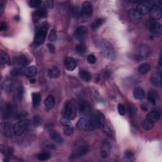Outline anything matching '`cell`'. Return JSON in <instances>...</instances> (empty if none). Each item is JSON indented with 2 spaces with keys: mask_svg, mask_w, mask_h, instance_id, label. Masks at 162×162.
Returning a JSON list of instances; mask_svg holds the SVG:
<instances>
[{
  "mask_svg": "<svg viewBox=\"0 0 162 162\" xmlns=\"http://www.w3.org/2000/svg\"><path fill=\"white\" fill-rule=\"evenodd\" d=\"M129 17L134 23H139L142 19V15L136 9H131L128 12Z\"/></svg>",
  "mask_w": 162,
  "mask_h": 162,
  "instance_id": "cell-14",
  "label": "cell"
},
{
  "mask_svg": "<svg viewBox=\"0 0 162 162\" xmlns=\"http://www.w3.org/2000/svg\"><path fill=\"white\" fill-rule=\"evenodd\" d=\"M111 145L108 141H104L102 143V147L101 150V155L103 158H107L111 150Z\"/></svg>",
  "mask_w": 162,
  "mask_h": 162,
  "instance_id": "cell-16",
  "label": "cell"
},
{
  "mask_svg": "<svg viewBox=\"0 0 162 162\" xmlns=\"http://www.w3.org/2000/svg\"><path fill=\"white\" fill-rule=\"evenodd\" d=\"M160 117V114L158 112H157V111H151L149 113L147 114L146 118L151 120V121H153V122H156L158 121Z\"/></svg>",
  "mask_w": 162,
  "mask_h": 162,
  "instance_id": "cell-22",
  "label": "cell"
},
{
  "mask_svg": "<svg viewBox=\"0 0 162 162\" xmlns=\"http://www.w3.org/2000/svg\"><path fill=\"white\" fill-rule=\"evenodd\" d=\"M118 113L120 115H125L126 113V108H125V106L122 105V104H118Z\"/></svg>",
  "mask_w": 162,
  "mask_h": 162,
  "instance_id": "cell-40",
  "label": "cell"
},
{
  "mask_svg": "<svg viewBox=\"0 0 162 162\" xmlns=\"http://www.w3.org/2000/svg\"><path fill=\"white\" fill-rule=\"evenodd\" d=\"M154 126H155V122L151 121V120L148 119L147 118L144 120V122H143L142 123V127L146 131L151 130V129H152L154 127Z\"/></svg>",
  "mask_w": 162,
  "mask_h": 162,
  "instance_id": "cell-26",
  "label": "cell"
},
{
  "mask_svg": "<svg viewBox=\"0 0 162 162\" xmlns=\"http://www.w3.org/2000/svg\"><path fill=\"white\" fill-rule=\"evenodd\" d=\"M22 69L20 68H15L14 69H13V70H12L11 72V74L12 76H18L20 75V74H22Z\"/></svg>",
  "mask_w": 162,
  "mask_h": 162,
  "instance_id": "cell-41",
  "label": "cell"
},
{
  "mask_svg": "<svg viewBox=\"0 0 162 162\" xmlns=\"http://www.w3.org/2000/svg\"><path fill=\"white\" fill-rule=\"evenodd\" d=\"M87 33H88V29H87V27L85 26H81L78 27L76 30L74 36H75L76 39L80 41H82L86 38Z\"/></svg>",
  "mask_w": 162,
  "mask_h": 162,
  "instance_id": "cell-12",
  "label": "cell"
},
{
  "mask_svg": "<svg viewBox=\"0 0 162 162\" xmlns=\"http://www.w3.org/2000/svg\"><path fill=\"white\" fill-rule=\"evenodd\" d=\"M50 137L52 138V139L55 142H57V144H62L64 142L63 139L61 137L60 134L56 132H52L50 134Z\"/></svg>",
  "mask_w": 162,
  "mask_h": 162,
  "instance_id": "cell-23",
  "label": "cell"
},
{
  "mask_svg": "<svg viewBox=\"0 0 162 162\" xmlns=\"http://www.w3.org/2000/svg\"><path fill=\"white\" fill-rule=\"evenodd\" d=\"M81 15L84 17H89L93 13V6L89 1H85L83 3L81 10Z\"/></svg>",
  "mask_w": 162,
  "mask_h": 162,
  "instance_id": "cell-8",
  "label": "cell"
},
{
  "mask_svg": "<svg viewBox=\"0 0 162 162\" xmlns=\"http://www.w3.org/2000/svg\"><path fill=\"white\" fill-rule=\"evenodd\" d=\"M2 87L3 90L7 92H10L13 89V82L11 80H6L3 83Z\"/></svg>",
  "mask_w": 162,
  "mask_h": 162,
  "instance_id": "cell-29",
  "label": "cell"
},
{
  "mask_svg": "<svg viewBox=\"0 0 162 162\" xmlns=\"http://www.w3.org/2000/svg\"><path fill=\"white\" fill-rule=\"evenodd\" d=\"M41 3H42V1H41V0H31V1H29L28 2L29 7L34 8L39 7Z\"/></svg>",
  "mask_w": 162,
  "mask_h": 162,
  "instance_id": "cell-37",
  "label": "cell"
},
{
  "mask_svg": "<svg viewBox=\"0 0 162 162\" xmlns=\"http://www.w3.org/2000/svg\"><path fill=\"white\" fill-rule=\"evenodd\" d=\"M149 96H150V97H151V98L156 100L157 98H158V93H157V92H156V91L152 90L151 91H150V92H149Z\"/></svg>",
  "mask_w": 162,
  "mask_h": 162,
  "instance_id": "cell-45",
  "label": "cell"
},
{
  "mask_svg": "<svg viewBox=\"0 0 162 162\" xmlns=\"http://www.w3.org/2000/svg\"><path fill=\"white\" fill-rule=\"evenodd\" d=\"M48 76L49 77L54 78L59 77V76L60 75L59 68L56 66H53L52 68H50L48 70Z\"/></svg>",
  "mask_w": 162,
  "mask_h": 162,
  "instance_id": "cell-21",
  "label": "cell"
},
{
  "mask_svg": "<svg viewBox=\"0 0 162 162\" xmlns=\"http://www.w3.org/2000/svg\"><path fill=\"white\" fill-rule=\"evenodd\" d=\"M48 29V24L46 23H44L42 26L37 31L34 39V44L36 46H39L44 43Z\"/></svg>",
  "mask_w": 162,
  "mask_h": 162,
  "instance_id": "cell-4",
  "label": "cell"
},
{
  "mask_svg": "<svg viewBox=\"0 0 162 162\" xmlns=\"http://www.w3.org/2000/svg\"><path fill=\"white\" fill-rule=\"evenodd\" d=\"M63 126H64V129H63L64 134L67 136H72L73 133V127L72 126V124L70 123H69Z\"/></svg>",
  "mask_w": 162,
  "mask_h": 162,
  "instance_id": "cell-33",
  "label": "cell"
},
{
  "mask_svg": "<svg viewBox=\"0 0 162 162\" xmlns=\"http://www.w3.org/2000/svg\"><path fill=\"white\" fill-rule=\"evenodd\" d=\"M150 31L151 34L156 38H158L162 34V27L160 23L155 22L150 24Z\"/></svg>",
  "mask_w": 162,
  "mask_h": 162,
  "instance_id": "cell-10",
  "label": "cell"
},
{
  "mask_svg": "<svg viewBox=\"0 0 162 162\" xmlns=\"http://www.w3.org/2000/svg\"><path fill=\"white\" fill-rule=\"evenodd\" d=\"M105 22V20L102 18H100L96 19L91 25V28L92 30H96L100 27L101 25L103 24V22Z\"/></svg>",
  "mask_w": 162,
  "mask_h": 162,
  "instance_id": "cell-35",
  "label": "cell"
},
{
  "mask_svg": "<svg viewBox=\"0 0 162 162\" xmlns=\"http://www.w3.org/2000/svg\"><path fill=\"white\" fill-rule=\"evenodd\" d=\"M10 62V57H9L8 54L3 52V51H1L0 52V63L1 65L8 63Z\"/></svg>",
  "mask_w": 162,
  "mask_h": 162,
  "instance_id": "cell-32",
  "label": "cell"
},
{
  "mask_svg": "<svg viewBox=\"0 0 162 162\" xmlns=\"http://www.w3.org/2000/svg\"><path fill=\"white\" fill-rule=\"evenodd\" d=\"M151 69V66L149 63H145L141 64V65L138 68V72H139L142 75H144V74L147 73V72H149Z\"/></svg>",
  "mask_w": 162,
  "mask_h": 162,
  "instance_id": "cell-25",
  "label": "cell"
},
{
  "mask_svg": "<svg viewBox=\"0 0 162 162\" xmlns=\"http://www.w3.org/2000/svg\"><path fill=\"white\" fill-rule=\"evenodd\" d=\"M151 82L153 85L160 87L161 84L160 74H154L153 76H152L151 77Z\"/></svg>",
  "mask_w": 162,
  "mask_h": 162,
  "instance_id": "cell-28",
  "label": "cell"
},
{
  "mask_svg": "<svg viewBox=\"0 0 162 162\" xmlns=\"http://www.w3.org/2000/svg\"><path fill=\"white\" fill-rule=\"evenodd\" d=\"M51 158V155L48 153H41L37 155V159L39 161H47Z\"/></svg>",
  "mask_w": 162,
  "mask_h": 162,
  "instance_id": "cell-34",
  "label": "cell"
},
{
  "mask_svg": "<svg viewBox=\"0 0 162 162\" xmlns=\"http://www.w3.org/2000/svg\"><path fill=\"white\" fill-rule=\"evenodd\" d=\"M134 96L136 100H142L144 98L145 96V92L142 88L140 87H136V88L134 90Z\"/></svg>",
  "mask_w": 162,
  "mask_h": 162,
  "instance_id": "cell-20",
  "label": "cell"
},
{
  "mask_svg": "<svg viewBox=\"0 0 162 162\" xmlns=\"http://www.w3.org/2000/svg\"><path fill=\"white\" fill-rule=\"evenodd\" d=\"M126 156L127 157V158H132V157L134 156V154L132 151L130 150H127L126 151Z\"/></svg>",
  "mask_w": 162,
  "mask_h": 162,
  "instance_id": "cell-47",
  "label": "cell"
},
{
  "mask_svg": "<svg viewBox=\"0 0 162 162\" xmlns=\"http://www.w3.org/2000/svg\"><path fill=\"white\" fill-rule=\"evenodd\" d=\"M75 50L76 52L80 55H82L85 53L86 51V48L84 45L82 44H78L76 46L75 48Z\"/></svg>",
  "mask_w": 162,
  "mask_h": 162,
  "instance_id": "cell-38",
  "label": "cell"
},
{
  "mask_svg": "<svg viewBox=\"0 0 162 162\" xmlns=\"http://www.w3.org/2000/svg\"><path fill=\"white\" fill-rule=\"evenodd\" d=\"M3 4L1 3V5H0V12H1V15L3 13Z\"/></svg>",
  "mask_w": 162,
  "mask_h": 162,
  "instance_id": "cell-51",
  "label": "cell"
},
{
  "mask_svg": "<svg viewBox=\"0 0 162 162\" xmlns=\"http://www.w3.org/2000/svg\"><path fill=\"white\" fill-rule=\"evenodd\" d=\"M57 38V31L55 30H52L49 33V35L48 37L49 40L50 41H56Z\"/></svg>",
  "mask_w": 162,
  "mask_h": 162,
  "instance_id": "cell-39",
  "label": "cell"
},
{
  "mask_svg": "<svg viewBox=\"0 0 162 162\" xmlns=\"http://www.w3.org/2000/svg\"><path fill=\"white\" fill-rule=\"evenodd\" d=\"M7 27H8V25L7 24V22H3L1 23V26H0V30H1V31H4L7 29Z\"/></svg>",
  "mask_w": 162,
  "mask_h": 162,
  "instance_id": "cell-46",
  "label": "cell"
},
{
  "mask_svg": "<svg viewBox=\"0 0 162 162\" xmlns=\"http://www.w3.org/2000/svg\"><path fill=\"white\" fill-rule=\"evenodd\" d=\"M48 46V48H49V52L50 53H53L54 52V51H55V48H54V46L53 44H51V43H48L47 44Z\"/></svg>",
  "mask_w": 162,
  "mask_h": 162,
  "instance_id": "cell-48",
  "label": "cell"
},
{
  "mask_svg": "<svg viewBox=\"0 0 162 162\" xmlns=\"http://www.w3.org/2000/svg\"><path fill=\"white\" fill-rule=\"evenodd\" d=\"M23 96V89L19 87L17 91V97L18 100H21Z\"/></svg>",
  "mask_w": 162,
  "mask_h": 162,
  "instance_id": "cell-44",
  "label": "cell"
},
{
  "mask_svg": "<svg viewBox=\"0 0 162 162\" xmlns=\"http://www.w3.org/2000/svg\"><path fill=\"white\" fill-rule=\"evenodd\" d=\"M48 7L49 8H52L53 7V1H48Z\"/></svg>",
  "mask_w": 162,
  "mask_h": 162,
  "instance_id": "cell-50",
  "label": "cell"
},
{
  "mask_svg": "<svg viewBox=\"0 0 162 162\" xmlns=\"http://www.w3.org/2000/svg\"><path fill=\"white\" fill-rule=\"evenodd\" d=\"M55 104V100L53 95H49L44 101L45 107L48 110L52 109Z\"/></svg>",
  "mask_w": 162,
  "mask_h": 162,
  "instance_id": "cell-19",
  "label": "cell"
},
{
  "mask_svg": "<svg viewBox=\"0 0 162 162\" xmlns=\"http://www.w3.org/2000/svg\"><path fill=\"white\" fill-rule=\"evenodd\" d=\"M149 13L151 18L153 20H158L161 18L162 16L161 8L157 4H155L154 6L151 7Z\"/></svg>",
  "mask_w": 162,
  "mask_h": 162,
  "instance_id": "cell-11",
  "label": "cell"
},
{
  "mask_svg": "<svg viewBox=\"0 0 162 162\" xmlns=\"http://www.w3.org/2000/svg\"><path fill=\"white\" fill-rule=\"evenodd\" d=\"M76 114L77 110L75 105L71 101H67L63 110L64 118H67L69 120H72L76 117Z\"/></svg>",
  "mask_w": 162,
  "mask_h": 162,
  "instance_id": "cell-5",
  "label": "cell"
},
{
  "mask_svg": "<svg viewBox=\"0 0 162 162\" xmlns=\"http://www.w3.org/2000/svg\"><path fill=\"white\" fill-rule=\"evenodd\" d=\"M29 121L28 120H22L20 121L17 122L13 127V131L16 136H20L24 134L28 127Z\"/></svg>",
  "mask_w": 162,
  "mask_h": 162,
  "instance_id": "cell-6",
  "label": "cell"
},
{
  "mask_svg": "<svg viewBox=\"0 0 162 162\" xmlns=\"http://www.w3.org/2000/svg\"><path fill=\"white\" fill-rule=\"evenodd\" d=\"M13 106L10 103H7L4 106L3 110V117L4 118H7L10 117L13 113Z\"/></svg>",
  "mask_w": 162,
  "mask_h": 162,
  "instance_id": "cell-18",
  "label": "cell"
},
{
  "mask_svg": "<svg viewBox=\"0 0 162 162\" xmlns=\"http://www.w3.org/2000/svg\"><path fill=\"white\" fill-rule=\"evenodd\" d=\"M137 56L140 58H146L151 54V49L149 46L145 44H141L137 48Z\"/></svg>",
  "mask_w": 162,
  "mask_h": 162,
  "instance_id": "cell-9",
  "label": "cell"
},
{
  "mask_svg": "<svg viewBox=\"0 0 162 162\" xmlns=\"http://www.w3.org/2000/svg\"><path fill=\"white\" fill-rule=\"evenodd\" d=\"M78 110H79L81 114L84 115L85 116L90 114V105L87 101L84 100H81L79 101V103H78Z\"/></svg>",
  "mask_w": 162,
  "mask_h": 162,
  "instance_id": "cell-13",
  "label": "cell"
},
{
  "mask_svg": "<svg viewBox=\"0 0 162 162\" xmlns=\"http://www.w3.org/2000/svg\"><path fill=\"white\" fill-rule=\"evenodd\" d=\"M155 3L151 1H141L140 3L137 7L136 10L139 12L141 14L146 15L147 13H149L150 9L153 6L155 5Z\"/></svg>",
  "mask_w": 162,
  "mask_h": 162,
  "instance_id": "cell-7",
  "label": "cell"
},
{
  "mask_svg": "<svg viewBox=\"0 0 162 162\" xmlns=\"http://www.w3.org/2000/svg\"><path fill=\"white\" fill-rule=\"evenodd\" d=\"M32 105H33L34 107V108L38 107L41 102V100L40 94L38 93V92H34V93H32Z\"/></svg>",
  "mask_w": 162,
  "mask_h": 162,
  "instance_id": "cell-24",
  "label": "cell"
},
{
  "mask_svg": "<svg viewBox=\"0 0 162 162\" xmlns=\"http://www.w3.org/2000/svg\"><path fill=\"white\" fill-rule=\"evenodd\" d=\"M15 63H17L18 65H22V67L27 65L28 64V59L24 55H22V56H19L15 59Z\"/></svg>",
  "mask_w": 162,
  "mask_h": 162,
  "instance_id": "cell-30",
  "label": "cell"
},
{
  "mask_svg": "<svg viewBox=\"0 0 162 162\" xmlns=\"http://www.w3.org/2000/svg\"><path fill=\"white\" fill-rule=\"evenodd\" d=\"M89 146L88 143L84 140H79L76 142L73 146L72 153L70 156V159L74 160L85 155L89 151Z\"/></svg>",
  "mask_w": 162,
  "mask_h": 162,
  "instance_id": "cell-2",
  "label": "cell"
},
{
  "mask_svg": "<svg viewBox=\"0 0 162 162\" xmlns=\"http://www.w3.org/2000/svg\"><path fill=\"white\" fill-rule=\"evenodd\" d=\"M1 131L4 136L10 137L12 135V124L10 122H4L1 124Z\"/></svg>",
  "mask_w": 162,
  "mask_h": 162,
  "instance_id": "cell-15",
  "label": "cell"
},
{
  "mask_svg": "<svg viewBox=\"0 0 162 162\" xmlns=\"http://www.w3.org/2000/svg\"><path fill=\"white\" fill-rule=\"evenodd\" d=\"M79 76L83 80L87 82L90 81L92 78L91 73L86 70H81L79 71Z\"/></svg>",
  "mask_w": 162,
  "mask_h": 162,
  "instance_id": "cell-27",
  "label": "cell"
},
{
  "mask_svg": "<svg viewBox=\"0 0 162 162\" xmlns=\"http://www.w3.org/2000/svg\"><path fill=\"white\" fill-rule=\"evenodd\" d=\"M87 61L91 64H94L96 62V58L93 54H89L87 57Z\"/></svg>",
  "mask_w": 162,
  "mask_h": 162,
  "instance_id": "cell-43",
  "label": "cell"
},
{
  "mask_svg": "<svg viewBox=\"0 0 162 162\" xmlns=\"http://www.w3.org/2000/svg\"><path fill=\"white\" fill-rule=\"evenodd\" d=\"M41 121H42V120L39 116H35L33 118V123L34 126H39L41 123Z\"/></svg>",
  "mask_w": 162,
  "mask_h": 162,
  "instance_id": "cell-42",
  "label": "cell"
},
{
  "mask_svg": "<svg viewBox=\"0 0 162 162\" xmlns=\"http://www.w3.org/2000/svg\"><path fill=\"white\" fill-rule=\"evenodd\" d=\"M148 100H149V101L151 104H153V105H155L156 104V100L151 98V97L148 96Z\"/></svg>",
  "mask_w": 162,
  "mask_h": 162,
  "instance_id": "cell-49",
  "label": "cell"
},
{
  "mask_svg": "<svg viewBox=\"0 0 162 162\" xmlns=\"http://www.w3.org/2000/svg\"><path fill=\"white\" fill-rule=\"evenodd\" d=\"M65 67L68 70H73L76 67V60L72 57H68L65 60Z\"/></svg>",
  "mask_w": 162,
  "mask_h": 162,
  "instance_id": "cell-17",
  "label": "cell"
},
{
  "mask_svg": "<svg viewBox=\"0 0 162 162\" xmlns=\"http://www.w3.org/2000/svg\"><path fill=\"white\" fill-rule=\"evenodd\" d=\"M37 73V68L34 66H32L29 67L25 69V70L24 71V74L29 77H32L34 76Z\"/></svg>",
  "mask_w": 162,
  "mask_h": 162,
  "instance_id": "cell-31",
  "label": "cell"
},
{
  "mask_svg": "<svg viewBox=\"0 0 162 162\" xmlns=\"http://www.w3.org/2000/svg\"><path fill=\"white\" fill-rule=\"evenodd\" d=\"M35 81H36V80L34 79V78H32V79L30 80V82H31V83H34Z\"/></svg>",
  "mask_w": 162,
  "mask_h": 162,
  "instance_id": "cell-52",
  "label": "cell"
},
{
  "mask_svg": "<svg viewBox=\"0 0 162 162\" xmlns=\"http://www.w3.org/2000/svg\"><path fill=\"white\" fill-rule=\"evenodd\" d=\"M35 14L36 17H38L39 18H43L46 17V16H47V12H46L44 8H42L39 9L38 11H36L35 12Z\"/></svg>",
  "mask_w": 162,
  "mask_h": 162,
  "instance_id": "cell-36",
  "label": "cell"
},
{
  "mask_svg": "<svg viewBox=\"0 0 162 162\" xmlns=\"http://www.w3.org/2000/svg\"><path fill=\"white\" fill-rule=\"evenodd\" d=\"M98 46L106 58L110 60H114L116 58L115 50L113 45L108 41L101 40L98 43Z\"/></svg>",
  "mask_w": 162,
  "mask_h": 162,
  "instance_id": "cell-3",
  "label": "cell"
},
{
  "mask_svg": "<svg viewBox=\"0 0 162 162\" xmlns=\"http://www.w3.org/2000/svg\"><path fill=\"white\" fill-rule=\"evenodd\" d=\"M76 127L79 131L89 132L100 127L99 120L97 115L89 114L78 120Z\"/></svg>",
  "mask_w": 162,
  "mask_h": 162,
  "instance_id": "cell-1",
  "label": "cell"
}]
</instances>
